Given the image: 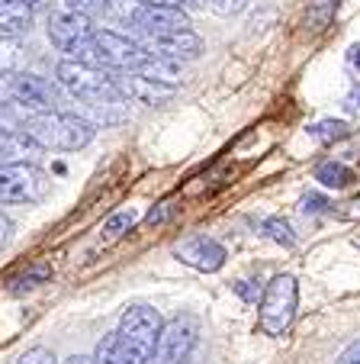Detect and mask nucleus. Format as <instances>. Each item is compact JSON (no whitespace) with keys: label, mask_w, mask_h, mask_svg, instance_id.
Here are the masks:
<instances>
[{"label":"nucleus","mask_w":360,"mask_h":364,"mask_svg":"<svg viewBox=\"0 0 360 364\" xmlns=\"http://www.w3.org/2000/svg\"><path fill=\"white\" fill-rule=\"evenodd\" d=\"M48 193V178L29 161L0 168V203H39Z\"/></svg>","instance_id":"nucleus-6"},{"label":"nucleus","mask_w":360,"mask_h":364,"mask_svg":"<svg viewBox=\"0 0 360 364\" xmlns=\"http://www.w3.org/2000/svg\"><path fill=\"white\" fill-rule=\"evenodd\" d=\"M338 4L341 0H312L309 4V26L319 33V29H325L328 23L334 20V14H338Z\"/></svg>","instance_id":"nucleus-20"},{"label":"nucleus","mask_w":360,"mask_h":364,"mask_svg":"<svg viewBox=\"0 0 360 364\" xmlns=\"http://www.w3.org/2000/svg\"><path fill=\"white\" fill-rule=\"evenodd\" d=\"M200 338V326L193 316H174L170 323H164L161 338H158V348L151 355L148 364H187L197 348Z\"/></svg>","instance_id":"nucleus-7"},{"label":"nucleus","mask_w":360,"mask_h":364,"mask_svg":"<svg viewBox=\"0 0 360 364\" xmlns=\"http://www.w3.org/2000/svg\"><path fill=\"white\" fill-rule=\"evenodd\" d=\"M36 151H39V145L23 129H0V168L29 161V155H36Z\"/></svg>","instance_id":"nucleus-14"},{"label":"nucleus","mask_w":360,"mask_h":364,"mask_svg":"<svg viewBox=\"0 0 360 364\" xmlns=\"http://www.w3.org/2000/svg\"><path fill=\"white\" fill-rule=\"evenodd\" d=\"M309 136H312L315 142H334V139L347 136V123L344 119H322V123L309 126Z\"/></svg>","instance_id":"nucleus-22"},{"label":"nucleus","mask_w":360,"mask_h":364,"mask_svg":"<svg viewBox=\"0 0 360 364\" xmlns=\"http://www.w3.org/2000/svg\"><path fill=\"white\" fill-rule=\"evenodd\" d=\"M94 33L90 29L87 14H77V10H65V14H52L48 16V39L52 46H58L62 52H71L77 42H84Z\"/></svg>","instance_id":"nucleus-11"},{"label":"nucleus","mask_w":360,"mask_h":364,"mask_svg":"<svg viewBox=\"0 0 360 364\" xmlns=\"http://www.w3.org/2000/svg\"><path fill=\"white\" fill-rule=\"evenodd\" d=\"M16 364H58V361H55L52 348H45V345H36V348H29Z\"/></svg>","instance_id":"nucleus-25"},{"label":"nucleus","mask_w":360,"mask_h":364,"mask_svg":"<svg viewBox=\"0 0 360 364\" xmlns=\"http://www.w3.org/2000/svg\"><path fill=\"white\" fill-rule=\"evenodd\" d=\"M325 206H328V200L319 197V193H309V197L302 200V210H306V213H322Z\"/></svg>","instance_id":"nucleus-31"},{"label":"nucleus","mask_w":360,"mask_h":364,"mask_svg":"<svg viewBox=\"0 0 360 364\" xmlns=\"http://www.w3.org/2000/svg\"><path fill=\"white\" fill-rule=\"evenodd\" d=\"M334 364H360V338L347 345V348L338 355V361H334Z\"/></svg>","instance_id":"nucleus-28"},{"label":"nucleus","mask_w":360,"mask_h":364,"mask_svg":"<svg viewBox=\"0 0 360 364\" xmlns=\"http://www.w3.org/2000/svg\"><path fill=\"white\" fill-rule=\"evenodd\" d=\"M344 107H347V113H357V110H360V87H357V84L351 87V94H347Z\"/></svg>","instance_id":"nucleus-33"},{"label":"nucleus","mask_w":360,"mask_h":364,"mask_svg":"<svg viewBox=\"0 0 360 364\" xmlns=\"http://www.w3.org/2000/svg\"><path fill=\"white\" fill-rule=\"evenodd\" d=\"M296 303H299V287L293 274H277L261 294V313H258V326L264 336H286L296 319Z\"/></svg>","instance_id":"nucleus-5"},{"label":"nucleus","mask_w":360,"mask_h":364,"mask_svg":"<svg viewBox=\"0 0 360 364\" xmlns=\"http://www.w3.org/2000/svg\"><path fill=\"white\" fill-rule=\"evenodd\" d=\"M10 232H13V223H10L7 216L0 213V248H4V245L10 242Z\"/></svg>","instance_id":"nucleus-34"},{"label":"nucleus","mask_w":360,"mask_h":364,"mask_svg":"<svg viewBox=\"0 0 360 364\" xmlns=\"http://www.w3.org/2000/svg\"><path fill=\"white\" fill-rule=\"evenodd\" d=\"M351 62L360 68V46H354V48H351Z\"/></svg>","instance_id":"nucleus-36"},{"label":"nucleus","mask_w":360,"mask_h":364,"mask_svg":"<svg viewBox=\"0 0 360 364\" xmlns=\"http://www.w3.org/2000/svg\"><path fill=\"white\" fill-rule=\"evenodd\" d=\"M116 87H119V94L129 97V100L136 103H164L174 97V87L170 84H161V81H151V77L138 75V71H123V75H113Z\"/></svg>","instance_id":"nucleus-13"},{"label":"nucleus","mask_w":360,"mask_h":364,"mask_svg":"<svg viewBox=\"0 0 360 364\" xmlns=\"http://www.w3.org/2000/svg\"><path fill=\"white\" fill-rule=\"evenodd\" d=\"M203 7H209L219 16H235L248 7V0H203Z\"/></svg>","instance_id":"nucleus-24"},{"label":"nucleus","mask_w":360,"mask_h":364,"mask_svg":"<svg viewBox=\"0 0 360 364\" xmlns=\"http://www.w3.org/2000/svg\"><path fill=\"white\" fill-rule=\"evenodd\" d=\"M132 20H136V26L142 29L145 36L190 29V16L184 14V7H145V4H138Z\"/></svg>","instance_id":"nucleus-12"},{"label":"nucleus","mask_w":360,"mask_h":364,"mask_svg":"<svg viewBox=\"0 0 360 364\" xmlns=\"http://www.w3.org/2000/svg\"><path fill=\"white\" fill-rule=\"evenodd\" d=\"M100 0H65V7L68 10H77V14H87V10H94Z\"/></svg>","instance_id":"nucleus-32"},{"label":"nucleus","mask_w":360,"mask_h":364,"mask_svg":"<svg viewBox=\"0 0 360 364\" xmlns=\"http://www.w3.org/2000/svg\"><path fill=\"white\" fill-rule=\"evenodd\" d=\"M261 232H264L267 239H273L277 245H286V248L296 245V235H293V226L283 220V216H267V220L261 223Z\"/></svg>","instance_id":"nucleus-19"},{"label":"nucleus","mask_w":360,"mask_h":364,"mask_svg":"<svg viewBox=\"0 0 360 364\" xmlns=\"http://www.w3.org/2000/svg\"><path fill=\"white\" fill-rule=\"evenodd\" d=\"M170 213H174V206H170V203H161L158 210H151V213L145 216V220H148V226H161V223L168 220Z\"/></svg>","instance_id":"nucleus-29"},{"label":"nucleus","mask_w":360,"mask_h":364,"mask_svg":"<svg viewBox=\"0 0 360 364\" xmlns=\"http://www.w3.org/2000/svg\"><path fill=\"white\" fill-rule=\"evenodd\" d=\"M13 103V71L10 75H0V107Z\"/></svg>","instance_id":"nucleus-27"},{"label":"nucleus","mask_w":360,"mask_h":364,"mask_svg":"<svg viewBox=\"0 0 360 364\" xmlns=\"http://www.w3.org/2000/svg\"><path fill=\"white\" fill-rule=\"evenodd\" d=\"M138 75L151 77V81H161V84H170L174 87L180 81V62H168V58H155L148 55L142 65H138Z\"/></svg>","instance_id":"nucleus-16"},{"label":"nucleus","mask_w":360,"mask_h":364,"mask_svg":"<svg viewBox=\"0 0 360 364\" xmlns=\"http://www.w3.org/2000/svg\"><path fill=\"white\" fill-rule=\"evenodd\" d=\"M48 281H52V268H48V264H33V268H26L23 274L10 277V290H13V294H23V290H33V287L48 284Z\"/></svg>","instance_id":"nucleus-18"},{"label":"nucleus","mask_w":360,"mask_h":364,"mask_svg":"<svg viewBox=\"0 0 360 364\" xmlns=\"http://www.w3.org/2000/svg\"><path fill=\"white\" fill-rule=\"evenodd\" d=\"M161 313L148 303H136L123 313L119 326L97 345L94 364H148L161 338Z\"/></svg>","instance_id":"nucleus-1"},{"label":"nucleus","mask_w":360,"mask_h":364,"mask_svg":"<svg viewBox=\"0 0 360 364\" xmlns=\"http://www.w3.org/2000/svg\"><path fill=\"white\" fill-rule=\"evenodd\" d=\"M33 29V7L23 0H0V36H26Z\"/></svg>","instance_id":"nucleus-15"},{"label":"nucleus","mask_w":360,"mask_h":364,"mask_svg":"<svg viewBox=\"0 0 360 364\" xmlns=\"http://www.w3.org/2000/svg\"><path fill=\"white\" fill-rule=\"evenodd\" d=\"M13 103L33 113L58 110V90L39 75H13Z\"/></svg>","instance_id":"nucleus-10"},{"label":"nucleus","mask_w":360,"mask_h":364,"mask_svg":"<svg viewBox=\"0 0 360 364\" xmlns=\"http://www.w3.org/2000/svg\"><path fill=\"white\" fill-rule=\"evenodd\" d=\"M132 226H136V213L132 210H119V213H113L103 223V235H107V242H116V239H123Z\"/></svg>","instance_id":"nucleus-21"},{"label":"nucleus","mask_w":360,"mask_h":364,"mask_svg":"<svg viewBox=\"0 0 360 364\" xmlns=\"http://www.w3.org/2000/svg\"><path fill=\"white\" fill-rule=\"evenodd\" d=\"M16 58H20L16 39L13 36H0V75H10L16 68Z\"/></svg>","instance_id":"nucleus-23"},{"label":"nucleus","mask_w":360,"mask_h":364,"mask_svg":"<svg viewBox=\"0 0 360 364\" xmlns=\"http://www.w3.org/2000/svg\"><path fill=\"white\" fill-rule=\"evenodd\" d=\"M68 55L103 71H138V65L148 58V52L138 42H132L129 36H119L113 29H94Z\"/></svg>","instance_id":"nucleus-3"},{"label":"nucleus","mask_w":360,"mask_h":364,"mask_svg":"<svg viewBox=\"0 0 360 364\" xmlns=\"http://www.w3.org/2000/svg\"><path fill=\"white\" fill-rule=\"evenodd\" d=\"M174 255H177V262L190 264V268L203 271V274H212V271H219L225 264L222 242L209 239V235H190V239H184L174 248Z\"/></svg>","instance_id":"nucleus-9"},{"label":"nucleus","mask_w":360,"mask_h":364,"mask_svg":"<svg viewBox=\"0 0 360 364\" xmlns=\"http://www.w3.org/2000/svg\"><path fill=\"white\" fill-rule=\"evenodd\" d=\"M68 364H94V358H90V355H75Z\"/></svg>","instance_id":"nucleus-35"},{"label":"nucleus","mask_w":360,"mask_h":364,"mask_svg":"<svg viewBox=\"0 0 360 364\" xmlns=\"http://www.w3.org/2000/svg\"><path fill=\"white\" fill-rule=\"evenodd\" d=\"M315 181L322 187H328V191H344V187L354 184V171L347 165H341V161H325V165L315 168Z\"/></svg>","instance_id":"nucleus-17"},{"label":"nucleus","mask_w":360,"mask_h":364,"mask_svg":"<svg viewBox=\"0 0 360 364\" xmlns=\"http://www.w3.org/2000/svg\"><path fill=\"white\" fill-rule=\"evenodd\" d=\"M138 46L155 58H168V62H184V58H197L203 52V39L193 29H177V33H158L145 36Z\"/></svg>","instance_id":"nucleus-8"},{"label":"nucleus","mask_w":360,"mask_h":364,"mask_svg":"<svg viewBox=\"0 0 360 364\" xmlns=\"http://www.w3.org/2000/svg\"><path fill=\"white\" fill-rule=\"evenodd\" d=\"M58 81L68 90L71 97L90 103V107H113V103H123V94L113 81V71L94 68V65H84L77 58H65L58 62Z\"/></svg>","instance_id":"nucleus-4"},{"label":"nucleus","mask_w":360,"mask_h":364,"mask_svg":"<svg viewBox=\"0 0 360 364\" xmlns=\"http://www.w3.org/2000/svg\"><path fill=\"white\" fill-rule=\"evenodd\" d=\"M20 129L45 151H81L97 136L90 119L77 117V113H62V110L33 113V117H26V123Z\"/></svg>","instance_id":"nucleus-2"},{"label":"nucleus","mask_w":360,"mask_h":364,"mask_svg":"<svg viewBox=\"0 0 360 364\" xmlns=\"http://www.w3.org/2000/svg\"><path fill=\"white\" fill-rule=\"evenodd\" d=\"M235 294L241 296L245 303H258V296H261V284H254V281H241V284H235Z\"/></svg>","instance_id":"nucleus-26"},{"label":"nucleus","mask_w":360,"mask_h":364,"mask_svg":"<svg viewBox=\"0 0 360 364\" xmlns=\"http://www.w3.org/2000/svg\"><path fill=\"white\" fill-rule=\"evenodd\" d=\"M145 7H187V4H200L203 7V0H138Z\"/></svg>","instance_id":"nucleus-30"}]
</instances>
